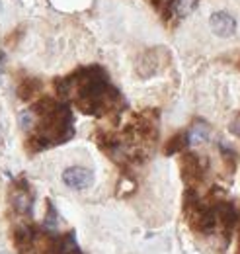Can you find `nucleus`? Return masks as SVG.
Returning a JSON list of instances; mask_svg holds the SVG:
<instances>
[{
    "instance_id": "f257e3e1",
    "label": "nucleus",
    "mask_w": 240,
    "mask_h": 254,
    "mask_svg": "<svg viewBox=\"0 0 240 254\" xmlns=\"http://www.w3.org/2000/svg\"><path fill=\"white\" fill-rule=\"evenodd\" d=\"M35 135H39L43 139L47 149L53 147V145H59V143H66L74 135V124H72L70 108L64 106V104H59V108L53 114L41 118Z\"/></svg>"
},
{
    "instance_id": "f03ea898",
    "label": "nucleus",
    "mask_w": 240,
    "mask_h": 254,
    "mask_svg": "<svg viewBox=\"0 0 240 254\" xmlns=\"http://www.w3.org/2000/svg\"><path fill=\"white\" fill-rule=\"evenodd\" d=\"M62 182L70 190H86L94 184V172L84 166H70L62 172Z\"/></svg>"
},
{
    "instance_id": "7ed1b4c3",
    "label": "nucleus",
    "mask_w": 240,
    "mask_h": 254,
    "mask_svg": "<svg viewBox=\"0 0 240 254\" xmlns=\"http://www.w3.org/2000/svg\"><path fill=\"white\" fill-rule=\"evenodd\" d=\"M203 176V164L197 155L193 153H185L181 157V178L185 180L187 186H193L197 180H201Z\"/></svg>"
},
{
    "instance_id": "20e7f679",
    "label": "nucleus",
    "mask_w": 240,
    "mask_h": 254,
    "mask_svg": "<svg viewBox=\"0 0 240 254\" xmlns=\"http://www.w3.org/2000/svg\"><path fill=\"white\" fill-rule=\"evenodd\" d=\"M158 51H160V49L145 51V53L139 57V61H137V72H139L141 78H149V76L156 74V72L162 68L164 61L160 59V53H158Z\"/></svg>"
},
{
    "instance_id": "39448f33",
    "label": "nucleus",
    "mask_w": 240,
    "mask_h": 254,
    "mask_svg": "<svg viewBox=\"0 0 240 254\" xmlns=\"http://www.w3.org/2000/svg\"><path fill=\"white\" fill-rule=\"evenodd\" d=\"M209 26L213 33L219 37H231L237 33V20L229 12H215L211 16Z\"/></svg>"
},
{
    "instance_id": "423d86ee",
    "label": "nucleus",
    "mask_w": 240,
    "mask_h": 254,
    "mask_svg": "<svg viewBox=\"0 0 240 254\" xmlns=\"http://www.w3.org/2000/svg\"><path fill=\"white\" fill-rule=\"evenodd\" d=\"M12 239H14V247H16V251L20 254H28L35 247V239H37V235H35V231L28 227V225H20V227H16L14 229V233H12Z\"/></svg>"
},
{
    "instance_id": "0eeeda50",
    "label": "nucleus",
    "mask_w": 240,
    "mask_h": 254,
    "mask_svg": "<svg viewBox=\"0 0 240 254\" xmlns=\"http://www.w3.org/2000/svg\"><path fill=\"white\" fill-rule=\"evenodd\" d=\"M10 201H12V207L22 213V215H31V209H33V197H31L30 190L26 184H18L12 195H10Z\"/></svg>"
},
{
    "instance_id": "6e6552de",
    "label": "nucleus",
    "mask_w": 240,
    "mask_h": 254,
    "mask_svg": "<svg viewBox=\"0 0 240 254\" xmlns=\"http://www.w3.org/2000/svg\"><path fill=\"white\" fill-rule=\"evenodd\" d=\"M213 209H215V215H217V223H219L225 231H231V229L235 227V223L239 219V213H237V209H235L233 203H229V201H219Z\"/></svg>"
},
{
    "instance_id": "1a4fd4ad",
    "label": "nucleus",
    "mask_w": 240,
    "mask_h": 254,
    "mask_svg": "<svg viewBox=\"0 0 240 254\" xmlns=\"http://www.w3.org/2000/svg\"><path fill=\"white\" fill-rule=\"evenodd\" d=\"M209 135L211 127L205 122H195L191 129L187 131V141H189V145H203L209 141Z\"/></svg>"
},
{
    "instance_id": "9d476101",
    "label": "nucleus",
    "mask_w": 240,
    "mask_h": 254,
    "mask_svg": "<svg viewBox=\"0 0 240 254\" xmlns=\"http://www.w3.org/2000/svg\"><path fill=\"white\" fill-rule=\"evenodd\" d=\"M39 253L41 254H62L60 239L53 233H43L39 237Z\"/></svg>"
},
{
    "instance_id": "9b49d317",
    "label": "nucleus",
    "mask_w": 240,
    "mask_h": 254,
    "mask_svg": "<svg viewBox=\"0 0 240 254\" xmlns=\"http://www.w3.org/2000/svg\"><path fill=\"white\" fill-rule=\"evenodd\" d=\"M185 145H189V141H187V133H176V135H172L170 139H168V143H166V147H164V153L166 155H176V153H181L183 149H185Z\"/></svg>"
},
{
    "instance_id": "f8f14e48",
    "label": "nucleus",
    "mask_w": 240,
    "mask_h": 254,
    "mask_svg": "<svg viewBox=\"0 0 240 254\" xmlns=\"http://www.w3.org/2000/svg\"><path fill=\"white\" fill-rule=\"evenodd\" d=\"M39 90H41V82H39L37 78H26V80L18 86V96H20V100L28 102V100H31Z\"/></svg>"
},
{
    "instance_id": "ddd939ff",
    "label": "nucleus",
    "mask_w": 240,
    "mask_h": 254,
    "mask_svg": "<svg viewBox=\"0 0 240 254\" xmlns=\"http://www.w3.org/2000/svg\"><path fill=\"white\" fill-rule=\"evenodd\" d=\"M57 225H59L57 211H55L53 203H51V201H47V217H45V221H43V227H47L49 231H55V229H57Z\"/></svg>"
},
{
    "instance_id": "4468645a",
    "label": "nucleus",
    "mask_w": 240,
    "mask_h": 254,
    "mask_svg": "<svg viewBox=\"0 0 240 254\" xmlns=\"http://www.w3.org/2000/svg\"><path fill=\"white\" fill-rule=\"evenodd\" d=\"M195 4H197V0H174V10L180 16H187L189 12L195 10Z\"/></svg>"
},
{
    "instance_id": "2eb2a0df",
    "label": "nucleus",
    "mask_w": 240,
    "mask_h": 254,
    "mask_svg": "<svg viewBox=\"0 0 240 254\" xmlns=\"http://www.w3.org/2000/svg\"><path fill=\"white\" fill-rule=\"evenodd\" d=\"M20 127L24 129V131H31L33 127H35V114L33 112H22L20 114Z\"/></svg>"
},
{
    "instance_id": "dca6fc26",
    "label": "nucleus",
    "mask_w": 240,
    "mask_h": 254,
    "mask_svg": "<svg viewBox=\"0 0 240 254\" xmlns=\"http://www.w3.org/2000/svg\"><path fill=\"white\" fill-rule=\"evenodd\" d=\"M233 131L240 135V116H237V120H235V124H233Z\"/></svg>"
},
{
    "instance_id": "f3484780",
    "label": "nucleus",
    "mask_w": 240,
    "mask_h": 254,
    "mask_svg": "<svg viewBox=\"0 0 240 254\" xmlns=\"http://www.w3.org/2000/svg\"><path fill=\"white\" fill-rule=\"evenodd\" d=\"M2 141H4V129L0 126V145H2Z\"/></svg>"
},
{
    "instance_id": "a211bd4d",
    "label": "nucleus",
    "mask_w": 240,
    "mask_h": 254,
    "mask_svg": "<svg viewBox=\"0 0 240 254\" xmlns=\"http://www.w3.org/2000/svg\"><path fill=\"white\" fill-rule=\"evenodd\" d=\"M0 254H10V253H0Z\"/></svg>"
}]
</instances>
